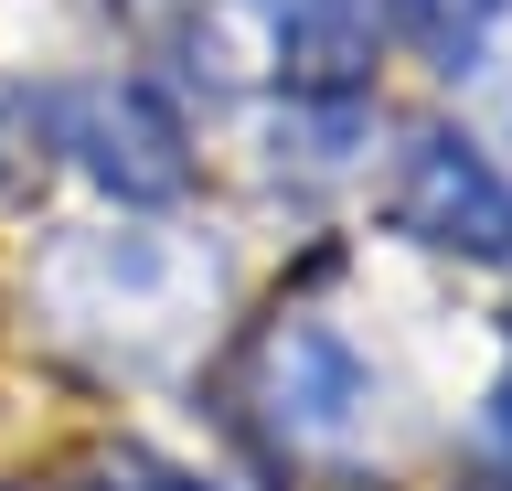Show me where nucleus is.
I'll return each instance as SVG.
<instances>
[{
    "instance_id": "f03ea898",
    "label": "nucleus",
    "mask_w": 512,
    "mask_h": 491,
    "mask_svg": "<svg viewBox=\"0 0 512 491\" xmlns=\"http://www.w3.org/2000/svg\"><path fill=\"white\" fill-rule=\"evenodd\" d=\"M54 118H64V150L118 203H182L192 193V139L150 86H75V97H54Z\"/></svg>"
},
{
    "instance_id": "39448f33",
    "label": "nucleus",
    "mask_w": 512,
    "mask_h": 491,
    "mask_svg": "<svg viewBox=\"0 0 512 491\" xmlns=\"http://www.w3.org/2000/svg\"><path fill=\"white\" fill-rule=\"evenodd\" d=\"M480 449L512 470V385H491V406H480Z\"/></svg>"
},
{
    "instance_id": "f257e3e1",
    "label": "nucleus",
    "mask_w": 512,
    "mask_h": 491,
    "mask_svg": "<svg viewBox=\"0 0 512 491\" xmlns=\"http://www.w3.org/2000/svg\"><path fill=\"white\" fill-rule=\"evenodd\" d=\"M384 225L438 246V257H480V267H512V182L480 161L470 139H406V161L384 182Z\"/></svg>"
},
{
    "instance_id": "20e7f679",
    "label": "nucleus",
    "mask_w": 512,
    "mask_h": 491,
    "mask_svg": "<svg viewBox=\"0 0 512 491\" xmlns=\"http://www.w3.org/2000/svg\"><path fill=\"white\" fill-rule=\"evenodd\" d=\"M491 11H502V0H416V43L459 75V65L480 54V33H491Z\"/></svg>"
},
{
    "instance_id": "7ed1b4c3",
    "label": "nucleus",
    "mask_w": 512,
    "mask_h": 491,
    "mask_svg": "<svg viewBox=\"0 0 512 491\" xmlns=\"http://www.w3.org/2000/svg\"><path fill=\"white\" fill-rule=\"evenodd\" d=\"M256 406H267V427H278V438L331 449V438H352V427H363L374 374H363V353H352L331 321H278L267 342H256Z\"/></svg>"
}]
</instances>
